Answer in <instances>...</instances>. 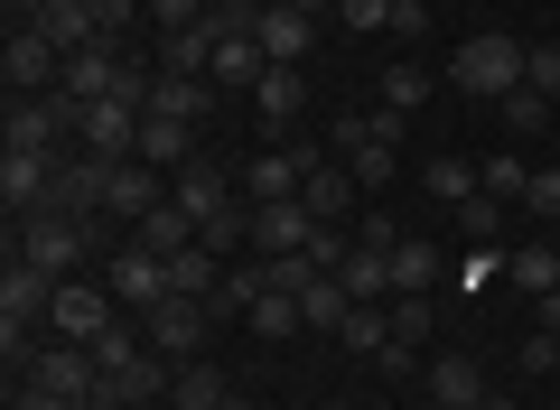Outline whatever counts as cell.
Wrapping results in <instances>:
<instances>
[{"instance_id": "cell-18", "label": "cell", "mask_w": 560, "mask_h": 410, "mask_svg": "<svg viewBox=\"0 0 560 410\" xmlns=\"http://www.w3.org/2000/svg\"><path fill=\"white\" fill-rule=\"evenodd\" d=\"M355 168H337V159H308V187H300V206H308V215H318V224H346V215H355Z\"/></svg>"}, {"instance_id": "cell-49", "label": "cell", "mask_w": 560, "mask_h": 410, "mask_svg": "<svg viewBox=\"0 0 560 410\" xmlns=\"http://www.w3.org/2000/svg\"><path fill=\"white\" fill-rule=\"evenodd\" d=\"M477 410H514V401H504V391H486V401H477Z\"/></svg>"}, {"instance_id": "cell-43", "label": "cell", "mask_w": 560, "mask_h": 410, "mask_svg": "<svg viewBox=\"0 0 560 410\" xmlns=\"http://www.w3.org/2000/svg\"><path fill=\"white\" fill-rule=\"evenodd\" d=\"M346 28H393V0H337Z\"/></svg>"}, {"instance_id": "cell-1", "label": "cell", "mask_w": 560, "mask_h": 410, "mask_svg": "<svg viewBox=\"0 0 560 410\" xmlns=\"http://www.w3.org/2000/svg\"><path fill=\"white\" fill-rule=\"evenodd\" d=\"M523 57H533V47H514V38H495V28H486V38H467L458 57H448V84H458V94L504 103V94L523 84Z\"/></svg>"}, {"instance_id": "cell-28", "label": "cell", "mask_w": 560, "mask_h": 410, "mask_svg": "<svg viewBox=\"0 0 560 410\" xmlns=\"http://www.w3.org/2000/svg\"><path fill=\"white\" fill-rule=\"evenodd\" d=\"M206 66H215V28H168L160 38V75H206Z\"/></svg>"}, {"instance_id": "cell-3", "label": "cell", "mask_w": 560, "mask_h": 410, "mask_svg": "<svg viewBox=\"0 0 560 410\" xmlns=\"http://www.w3.org/2000/svg\"><path fill=\"white\" fill-rule=\"evenodd\" d=\"M140 336H150V354H168V364H197L206 336H215V308H206V298H160V308H140Z\"/></svg>"}, {"instance_id": "cell-13", "label": "cell", "mask_w": 560, "mask_h": 410, "mask_svg": "<svg viewBox=\"0 0 560 410\" xmlns=\"http://www.w3.org/2000/svg\"><path fill=\"white\" fill-rule=\"evenodd\" d=\"M103 401H113V410H150V401H168V354H150V345L121 354V364L103 373Z\"/></svg>"}, {"instance_id": "cell-29", "label": "cell", "mask_w": 560, "mask_h": 410, "mask_svg": "<svg viewBox=\"0 0 560 410\" xmlns=\"http://www.w3.org/2000/svg\"><path fill=\"white\" fill-rule=\"evenodd\" d=\"M337 345H346V354H374V364H383V345H393V298H374V308H346Z\"/></svg>"}, {"instance_id": "cell-47", "label": "cell", "mask_w": 560, "mask_h": 410, "mask_svg": "<svg viewBox=\"0 0 560 410\" xmlns=\"http://www.w3.org/2000/svg\"><path fill=\"white\" fill-rule=\"evenodd\" d=\"M541 336H560V290H541Z\"/></svg>"}, {"instance_id": "cell-6", "label": "cell", "mask_w": 560, "mask_h": 410, "mask_svg": "<svg viewBox=\"0 0 560 410\" xmlns=\"http://www.w3.org/2000/svg\"><path fill=\"white\" fill-rule=\"evenodd\" d=\"M308 159H318V140H280V150H261L253 168H243V206H290V196L308 187Z\"/></svg>"}, {"instance_id": "cell-5", "label": "cell", "mask_w": 560, "mask_h": 410, "mask_svg": "<svg viewBox=\"0 0 560 410\" xmlns=\"http://www.w3.org/2000/svg\"><path fill=\"white\" fill-rule=\"evenodd\" d=\"M140 103L131 94H103V103H84V121H75V140H84V159H103V168H121V159H140Z\"/></svg>"}, {"instance_id": "cell-17", "label": "cell", "mask_w": 560, "mask_h": 410, "mask_svg": "<svg viewBox=\"0 0 560 410\" xmlns=\"http://www.w3.org/2000/svg\"><path fill=\"white\" fill-rule=\"evenodd\" d=\"M121 75H131V57H113V38H94L84 57H66V84H57V94L103 103V94H121Z\"/></svg>"}, {"instance_id": "cell-12", "label": "cell", "mask_w": 560, "mask_h": 410, "mask_svg": "<svg viewBox=\"0 0 560 410\" xmlns=\"http://www.w3.org/2000/svg\"><path fill=\"white\" fill-rule=\"evenodd\" d=\"M253 38H261V57H271V66H308L318 20H308V10H280V0H261V10H253Z\"/></svg>"}, {"instance_id": "cell-21", "label": "cell", "mask_w": 560, "mask_h": 410, "mask_svg": "<svg viewBox=\"0 0 560 410\" xmlns=\"http://www.w3.org/2000/svg\"><path fill=\"white\" fill-rule=\"evenodd\" d=\"M430 290H440V243L401 234L393 243V298H430Z\"/></svg>"}, {"instance_id": "cell-14", "label": "cell", "mask_w": 560, "mask_h": 410, "mask_svg": "<svg viewBox=\"0 0 560 410\" xmlns=\"http://www.w3.org/2000/svg\"><path fill=\"white\" fill-rule=\"evenodd\" d=\"M261 75H271L261 38H253V28H224V38H215V66H206V84H215V94H253Z\"/></svg>"}, {"instance_id": "cell-34", "label": "cell", "mask_w": 560, "mask_h": 410, "mask_svg": "<svg viewBox=\"0 0 560 410\" xmlns=\"http://www.w3.org/2000/svg\"><path fill=\"white\" fill-rule=\"evenodd\" d=\"M383 131H393V113H346V121H327V150L355 159V150H374Z\"/></svg>"}, {"instance_id": "cell-8", "label": "cell", "mask_w": 560, "mask_h": 410, "mask_svg": "<svg viewBox=\"0 0 560 410\" xmlns=\"http://www.w3.org/2000/svg\"><path fill=\"white\" fill-rule=\"evenodd\" d=\"M94 271H103V290H113L121 308H160V298H168V261L150 253V243H121V253L94 261Z\"/></svg>"}, {"instance_id": "cell-46", "label": "cell", "mask_w": 560, "mask_h": 410, "mask_svg": "<svg viewBox=\"0 0 560 410\" xmlns=\"http://www.w3.org/2000/svg\"><path fill=\"white\" fill-rule=\"evenodd\" d=\"M28 20H47V0H10V28H28Z\"/></svg>"}, {"instance_id": "cell-16", "label": "cell", "mask_w": 560, "mask_h": 410, "mask_svg": "<svg viewBox=\"0 0 560 410\" xmlns=\"http://www.w3.org/2000/svg\"><path fill=\"white\" fill-rule=\"evenodd\" d=\"M168 206H187V215H197V234H206V224H215L224 206H234V177H224V168H206V159H187V168L168 177Z\"/></svg>"}, {"instance_id": "cell-27", "label": "cell", "mask_w": 560, "mask_h": 410, "mask_svg": "<svg viewBox=\"0 0 560 410\" xmlns=\"http://www.w3.org/2000/svg\"><path fill=\"white\" fill-rule=\"evenodd\" d=\"M140 159L178 177L187 159H197V131H187V121H160V113H150V121H140Z\"/></svg>"}, {"instance_id": "cell-26", "label": "cell", "mask_w": 560, "mask_h": 410, "mask_svg": "<svg viewBox=\"0 0 560 410\" xmlns=\"http://www.w3.org/2000/svg\"><path fill=\"white\" fill-rule=\"evenodd\" d=\"M430 94H440V75H430V66H420V57H393V66H383V113H420V103H430Z\"/></svg>"}, {"instance_id": "cell-42", "label": "cell", "mask_w": 560, "mask_h": 410, "mask_svg": "<svg viewBox=\"0 0 560 410\" xmlns=\"http://www.w3.org/2000/svg\"><path fill=\"white\" fill-rule=\"evenodd\" d=\"M523 84H533V94H551V103H560V47H533V57H523Z\"/></svg>"}, {"instance_id": "cell-35", "label": "cell", "mask_w": 560, "mask_h": 410, "mask_svg": "<svg viewBox=\"0 0 560 410\" xmlns=\"http://www.w3.org/2000/svg\"><path fill=\"white\" fill-rule=\"evenodd\" d=\"M308 327V317H300V298H290V290H261L253 298V336H300Z\"/></svg>"}, {"instance_id": "cell-37", "label": "cell", "mask_w": 560, "mask_h": 410, "mask_svg": "<svg viewBox=\"0 0 560 410\" xmlns=\"http://www.w3.org/2000/svg\"><path fill=\"white\" fill-rule=\"evenodd\" d=\"M495 113L514 121V131H551V94H533V84H514V94H504Z\"/></svg>"}, {"instance_id": "cell-2", "label": "cell", "mask_w": 560, "mask_h": 410, "mask_svg": "<svg viewBox=\"0 0 560 410\" xmlns=\"http://www.w3.org/2000/svg\"><path fill=\"white\" fill-rule=\"evenodd\" d=\"M10 261H38V271L75 280L84 261H94V224H75V215H20V253H10Z\"/></svg>"}, {"instance_id": "cell-25", "label": "cell", "mask_w": 560, "mask_h": 410, "mask_svg": "<svg viewBox=\"0 0 560 410\" xmlns=\"http://www.w3.org/2000/svg\"><path fill=\"white\" fill-rule=\"evenodd\" d=\"M168 410H234V383L197 354V364H178V383H168Z\"/></svg>"}, {"instance_id": "cell-51", "label": "cell", "mask_w": 560, "mask_h": 410, "mask_svg": "<svg viewBox=\"0 0 560 410\" xmlns=\"http://www.w3.org/2000/svg\"><path fill=\"white\" fill-rule=\"evenodd\" d=\"M551 243H560V215H551Z\"/></svg>"}, {"instance_id": "cell-10", "label": "cell", "mask_w": 560, "mask_h": 410, "mask_svg": "<svg viewBox=\"0 0 560 410\" xmlns=\"http://www.w3.org/2000/svg\"><path fill=\"white\" fill-rule=\"evenodd\" d=\"M57 159L66 150H0V206L10 215H38L47 187H57Z\"/></svg>"}, {"instance_id": "cell-7", "label": "cell", "mask_w": 560, "mask_h": 410, "mask_svg": "<svg viewBox=\"0 0 560 410\" xmlns=\"http://www.w3.org/2000/svg\"><path fill=\"white\" fill-rule=\"evenodd\" d=\"M0 84H10V94H57V84H66L57 38H47V28H10V47H0Z\"/></svg>"}, {"instance_id": "cell-39", "label": "cell", "mask_w": 560, "mask_h": 410, "mask_svg": "<svg viewBox=\"0 0 560 410\" xmlns=\"http://www.w3.org/2000/svg\"><path fill=\"white\" fill-rule=\"evenodd\" d=\"M523 187H533V168H523V159H486V196H504V206H523Z\"/></svg>"}, {"instance_id": "cell-36", "label": "cell", "mask_w": 560, "mask_h": 410, "mask_svg": "<svg viewBox=\"0 0 560 410\" xmlns=\"http://www.w3.org/2000/svg\"><path fill=\"white\" fill-rule=\"evenodd\" d=\"M523 215H541V234H551V215H560V159H541V168H533V187H523Z\"/></svg>"}, {"instance_id": "cell-30", "label": "cell", "mask_w": 560, "mask_h": 410, "mask_svg": "<svg viewBox=\"0 0 560 410\" xmlns=\"http://www.w3.org/2000/svg\"><path fill=\"white\" fill-rule=\"evenodd\" d=\"M346 308H355V298H346V280H337V271H327V280H308V290H300V317H308L318 336H337V327H346Z\"/></svg>"}, {"instance_id": "cell-32", "label": "cell", "mask_w": 560, "mask_h": 410, "mask_svg": "<svg viewBox=\"0 0 560 410\" xmlns=\"http://www.w3.org/2000/svg\"><path fill=\"white\" fill-rule=\"evenodd\" d=\"M131 243H150V253H187V243H197V215H187V206H160V215H150V224H140V234Z\"/></svg>"}, {"instance_id": "cell-50", "label": "cell", "mask_w": 560, "mask_h": 410, "mask_svg": "<svg viewBox=\"0 0 560 410\" xmlns=\"http://www.w3.org/2000/svg\"><path fill=\"white\" fill-rule=\"evenodd\" d=\"M327 410H355V401H327Z\"/></svg>"}, {"instance_id": "cell-31", "label": "cell", "mask_w": 560, "mask_h": 410, "mask_svg": "<svg viewBox=\"0 0 560 410\" xmlns=\"http://www.w3.org/2000/svg\"><path fill=\"white\" fill-rule=\"evenodd\" d=\"M504 280H523L533 298H541V290H560V243H551V234H541V243H523V253L504 261Z\"/></svg>"}, {"instance_id": "cell-40", "label": "cell", "mask_w": 560, "mask_h": 410, "mask_svg": "<svg viewBox=\"0 0 560 410\" xmlns=\"http://www.w3.org/2000/svg\"><path fill=\"white\" fill-rule=\"evenodd\" d=\"M393 345H430V298H393Z\"/></svg>"}, {"instance_id": "cell-20", "label": "cell", "mask_w": 560, "mask_h": 410, "mask_svg": "<svg viewBox=\"0 0 560 410\" xmlns=\"http://www.w3.org/2000/svg\"><path fill=\"white\" fill-rule=\"evenodd\" d=\"M477 401H486L477 354H440V364H430V410H477Z\"/></svg>"}, {"instance_id": "cell-15", "label": "cell", "mask_w": 560, "mask_h": 410, "mask_svg": "<svg viewBox=\"0 0 560 410\" xmlns=\"http://www.w3.org/2000/svg\"><path fill=\"white\" fill-rule=\"evenodd\" d=\"M308 243H318V215H308L300 196H290V206H253V253L271 261V253H308Z\"/></svg>"}, {"instance_id": "cell-41", "label": "cell", "mask_w": 560, "mask_h": 410, "mask_svg": "<svg viewBox=\"0 0 560 410\" xmlns=\"http://www.w3.org/2000/svg\"><path fill=\"white\" fill-rule=\"evenodd\" d=\"M346 168H355V187H364V196H374V187H383V177H393V131H383V140H374V150H355V159H346Z\"/></svg>"}, {"instance_id": "cell-48", "label": "cell", "mask_w": 560, "mask_h": 410, "mask_svg": "<svg viewBox=\"0 0 560 410\" xmlns=\"http://www.w3.org/2000/svg\"><path fill=\"white\" fill-rule=\"evenodd\" d=\"M280 10H308V20H318V10H337V0H280Z\"/></svg>"}, {"instance_id": "cell-24", "label": "cell", "mask_w": 560, "mask_h": 410, "mask_svg": "<svg viewBox=\"0 0 560 410\" xmlns=\"http://www.w3.org/2000/svg\"><path fill=\"white\" fill-rule=\"evenodd\" d=\"M215 290H224V253H206V243L168 253V298H215Z\"/></svg>"}, {"instance_id": "cell-9", "label": "cell", "mask_w": 560, "mask_h": 410, "mask_svg": "<svg viewBox=\"0 0 560 410\" xmlns=\"http://www.w3.org/2000/svg\"><path fill=\"white\" fill-rule=\"evenodd\" d=\"M103 196H113V168H103V159H57V187H47L38 215H75V224H94V215H103Z\"/></svg>"}, {"instance_id": "cell-11", "label": "cell", "mask_w": 560, "mask_h": 410, "mask_svg": "<svg viewBox=\"0 0 560 410\" xmlns=\"http://www.w3.org/2000/svg\"><path fill=\"white\" fill-rule=\"evenodd\" d=\"M160 206H168V168H150V159H121V168H113V196H103V215H121V224L140 234Z\"/></svg>"}, {"instance_id": "cell-33", "label": "cell", "mask_w": 560, "mask_h": 410, "mask_svg": "<svg viewBox=\"0 0 560 410\" xmlns=\"http://www.w3.org/2000/svg\"><path fill=\"white\" fill-rule=\"evenodd\" d=\"M430 196H440V206H467V196H486V168H467V159H430Z\"/></svg>"}, {"instance_id": "cell-19", "label": "cell", "mask_w": 560, "mask_h": 410, "mask_svg": "<svg viewBox=\"0 0 560 410\" xmlns=\"http://www.w3.org/2000/svg\"><path fill=\"white\" fill-rule=\"evenodd\" d=\"M253 113L271 121V131H290V121L308 113V66H271V75L253 84Z\"/></svg>"}, {"instance_id": "cell-4", "label": "cell", "mask_w": 560, "mask_h": 410, "mask_svg": "<svg viewBox=\"0 0 560 410\" xmlns=\"http://www.w3.org/2000/svg\"><path fill=\"white\" fill-rule=\"evenodd\" d=\"M121 298L103 290V271L94 280H57V308H47V336H66V345H94V336H113L121 327Z\"/></svg>"}, {"instance_id": "cell-22", "label": "cell", "mask_w": 560, "mask_h": 410, "mask_svg": "<svg viewBox=\"0 0 560 410\" xmlns=\"http://www.w3.org/2000/svg\"><path fill=\"white\" fill-rule=\"evenodd\" d=\"M337 280H346V298H355V308H374V298H393V253L355 243V253L337 261Z\"/></svg>"}, {"instance_id": "cell-38", "label": "cell", "mask_w": 560, "mask_h": 410, "mask_svg": "<svg viewBox=\"0 0 560 410\" xmlns=\"http://www.w3.org/2000/svg\"><path fill=\"white\" fill-rule=\"evenodd\" d=\"M458 224H467V243H495V234H504V196H467Z\"/></svg>"}, {"instance_id": "cell-44", "label": "cell", "mask_w": 560, "mask_h": 410, "mask_svg": "<svg viewBox=\"0 0 560 410\" xmlns=\"http://www.w3.org/2000/svg\"><path fill=\"white\" fill-rule=\"evenodd\" d=\"M393 38H430V0H393Z\"/></svg>"}, {"instance_id": "cell-45", "label": "cell", "mask_w": 560, "mask_h": 410, "mask_svg": "<svg viewBox=\"0 0 560 410\" xmlns=\"http://www.w3.org/2000/svg\"><path fill=\"white\" fill-rule=\"evenodd\" d=\"M131 10H150V0H94V20H103V38H113V28L131 20Z\"/></svg>"}, {"instance_id": "cell-23", "label": "cell", "mask_w": 560, "mask_h": 410, "mask_svg": "<svg viewBox=\"0 0 560 410\" xmlns=\"http://www.w3.org/2000/svg\"><path fill=\"white\" fill-rule=\"evenodd\" d=\"M150 113H160V121H187V131H197V121L215 113V84H206V75H160Z\"/></svg>"}]
</instances>
